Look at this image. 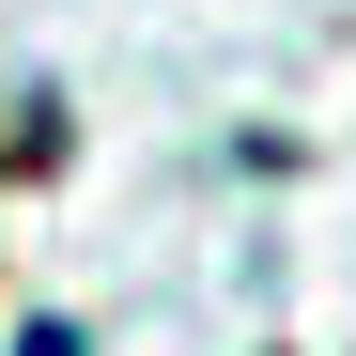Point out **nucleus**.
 <instances>
[{
    "mask_svg": "<svg viewBox=\"0 0 356 356\" xmlns=\"http://www.w3.org/2000/svg\"><path fill=\"white\" fill-rule=\"evenodd\" d=\"M31 356H78V341H63V325H31Z\"/></svg>",
    "mask_w": 356,
    "mask_h": 356,
    "instance_id": "1",
    "label": "nucleus"
}]
</instances>
